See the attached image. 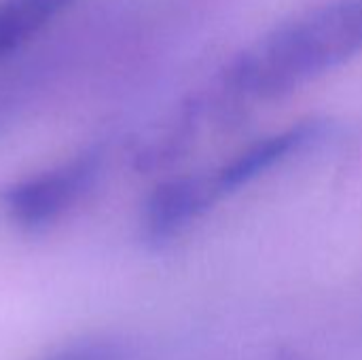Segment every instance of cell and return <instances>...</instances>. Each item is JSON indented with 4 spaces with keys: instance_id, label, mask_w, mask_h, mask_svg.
I'll use <instances>...</instances> for the list:
<instances>
[{
    "instance_id": "obj_1",
    "label": "cell",
    "mask_w": 362,
    "mask_h": 360,
    "mask_svg": "<svg viewBox=\"0 0 362 360\" xmlns=\"http://www.w3.org/2000/svg\"><path fill=\"white\" fill-rule=\"evenodd\" d=\"M362 51V0H333L274 28L227 70L231 91L274 98L333 70Z\"/></svg>"
},
{
    "instance_id": "obj_2",
    "label": "cell",
    "mask_w": 362,
    "mask_h": 360,
    "mask_svg": "<svg viewBox=\"0 0 362 360\" xmlns=\"http://www.w3.org/2000/svg\"><path fill=\"white\" fill-rule=\"evenodd\" d=\"M98 174V157L85 153L51 172L28 178L8 189L4 202L17 225L38 229L53 223L78 195L93 182Z\"/></svg>"
},
{
    "instance_id": "obj_3",
    "label": "cell",
    "mask_w": 362,
    "mask_h": 360,
    "mask_svg": "<svg viewBox=\"0 0 362 360\" xmlns=\"http://www.w3.org/2000/svg\"><path fill=\"white\" fill-rule=\"evenodd\" d=\"M320 132H322L320 123L308 121L248 146L244 153H240L235 159L223 166L214 176H210L216 197L229 195L250 185L252 180H257L259 176H263L265 172H269L272 168H276L278 163H282L284 159H288L310 142H314L320 136Z\"/></svg>"
},
{
    "instance_id": "obj_4",
    "label": "cell",
    "mask_w": 362,
    "mask_h": 360,
    "mask_svg": "<svg viewBox=\"0 0 362 360\" xmlns=\"http://www.w3.org/2000/svg\"><path fill=\"white\" fill-rule=\"evenodd\" d=\"M216 199L210 176H187L163 182L148 197L144 208L146 236L153 240L176 236Z\"/></svg>"
},
{
    "instance_id": "obj_5",
    "label": "cell",
    "mask_w": 362,
    "mask_h": 360,
    "mask_svg": "<svg viewBox=\"0 0 362 360\" xmlns=\"http://www.w3.org/2000/svg\"><path fill=\"white\" fill-rule=\"evenodd\" d=\"M76 0H0V57H6L40 34Z\"/></svg>"
},
{
    "instance_id": "obj_6",
    "label": "cell",
    "mask_w": 362,
    "mask_h": 360,
    "mask_svg": "<svg viewBox=\"0 0 362 360\" xmlns=\"http://www.w3.org/2000/svg\"><path fill=\"white\" fill-rule=\"evenodd\" d=\"M51 360H121V352L117 346L106 342H87L59 352Z\"/></svg>"
}]
</instances>
